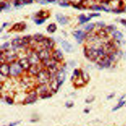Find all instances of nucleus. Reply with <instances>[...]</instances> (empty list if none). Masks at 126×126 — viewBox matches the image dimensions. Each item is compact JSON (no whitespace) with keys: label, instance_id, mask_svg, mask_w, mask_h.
<instances>
[{"label":"nucleus","instance_id":"obj_21","mask_svg":"<svg viewBox=\"0 0 126 126\" xmlns=\"http://www.w3.org/2000/svg\"><path fill=\"white\" fill-rule=\"evenodd\" d=\"M35 94H36V93L35 92L34 93L30 95L28 97H27V98L26 99V102L28 103H32V102H34L36 100Z\"/></svg>","mask_w":126,"mask_h":126},{"label":"nucleus","instance_id":"obj_20","mask_svg":"<svg viewBox=\"0 0 126 126\" xmlns=\"http://www.w3.org/2000/svg\"><path fill=\"white\" fill-rule=\"evenodd\" d=\"M112 35H113V37H114V38H115V39H117V40H120L123 37V35L122 33L118 31H114L112 33Z\"/></svg>","mask_w":126,"mask_h":126},{"label":"nucleus","instance_id":"obj_23","mask_svg":"<svg viewBox=\"0 0 126 126\" xmlns=\"http://www.w3.org/2000/svg\"><path fill=\"white\" fill-rule=\"evenodd\" d=\"M25 25L23 23H20V24H17L16 25H15L13 27V29L15 31H17V30H22L23 29H24V27H25Z\"/></svg>","mask_w":126,"mask_h":126},{"label":"nucleus","instance_id":"obj_5","mask_svg":"<svg viewBox=\"0 0 126 126\" xmlns=\"http://www.w3.org/2000/svg\"><path fill=\"white\" fill-rule=\"evenodd\" d=\"M28 59L31 64H37L39 60V58L38 57L37 53H36L33 52H32L30 53Z\"/></svg>","mask_w":126,"mask_h":126},{"label":"nucleus","instance_id":"obj_29","mask_svg":"<svg viewBox=\"0 0 126 126\" xmlns=\"http://www.w3.org/2000/svg\"><path fill=\"white\" fill-rule=\"evenodd\" d=\"M125 101L120 102L119 103V104H118L116 107H114V108L112 110H113V111H116V110H118V109H119L120 108H121V107L125 104Z\"/></svg>","mask_w":126,"mask_h":126},{"label":"nucleus","instance_id":"obj_38","mask_svg":"<svg viewBox=\"0 0 126 126\" xmlns=\"http://www.w3.org/2000/svg\"><path fill=\"white\" fill-rule=\"evenodd\" d=\"M16 124V123H14V124H11L10 125V126H14Z\"/></svg>","mask_w":126,"mask_h":126},{"label":"nucleus","instance_id":"obj_19","mask_svg":"<svg viewBox=\"0 0 126 126\" xmlns=\"http://www.w3.org/2000/svg\"><path fill=\"white\" fill-rule=\"evenodd\" d=\"M44 38H45L44 36L40 33H36L34 34L33 36V39L37 42H42Z\"/></svg>","mask_w":126,"mask_h":126},{"label":"nucleus","instance_id":"obj_24","mask_svg":"<svg viewBox=\"0 0 126 126\" xmlns=\"http://www.w3.org/2000/svg\"><path fill=\"white\" fill-rule=\"evenodd\" d=\"M26 3H28L27 0H15V5H20Z\"/></svg>","mask_w":126,"mask_h":126},{"label":"nucleus","instance_id":"obj_16","mask_svg":"<svg viewBox=\"0 0 126 126\" xmlns=\"http://www.w3.org/2000/svg\"><path fill=\"white\" fill-rule=\"evenodd\" d=\"M5 57L8 60H11L16 58L17 57V55H16V53L15 52L14 50H12V51L9 50L6 53Z\"/></svg>","mask_w":126,"mask_h":126},{"label":"nucleus","instance_id":"obj_27","mask_svg":"<svg viewBox=\"0 0 126 126\" xmlns=\"http://www.w3.org/2000/svg\"><path fill=\"white\" fill-rule=\"evenodd\" d=\"M116 29V28L114 26H109L106 27V30H105V31L106 32H111V31H114Z\"/></svg>","mask_w":126,"mask_h":126},{"label":"nucleus","instance_id":"obj_33","mask_svg":"<svg viewBox=\"0 0 126 126\" xmlns=\"http://www.w3.org/2000/svg\"><path fill=\"white\" fill-rule=\"evenodd\" d=\"M6 101H7V102L8 103L10 104H12V102H13L12 99H11L10 98H9V97H8V98H6Z\"/></svg>","mask_w":126,"mask_h":126},{"label":"nucleus","instance_id":"obj_3","mask_svg":"<svg viewBox=\"0 0 126 126\" xmlns=\"http://www.w3.org/2000/svg\"><path fill=\"white\" fill-rule=\"evenodd\" d=\"M22 68L19 63H14L10 66V74L13 76H17L22 72Z\"/></svg>","mask_w":126,"mask_h":126},{"label":"nucleus","instance_id":"obj_25","mask_svg":"<svg viewBox=\"0 0 126 126\" xmlns=\"http://www.w3.org/2000/svg\"><path fill=\"white\" fill-rule=\"evenodd\" d=\"M79 19H80V21L81 22V23H84L85 22H86V21H89L90 19V17H89V18H86L84 15H81L79 17Z\"/></svg>","mask_w":126,"mask_h":126},{"label":"nucleus","instance_id":"obj_15","mask_svg":"<svg viewBox=\"0 0 126 126\" xmlns=\"http://www.w3.org/2000/svg\"><path fill=\"white\" fill-rule=\"evenodd\" d=\"M52 58L58 62L61 61L63 59V56L60 51L57 50L53 53Z\"/></svg>","mask_w":126,"mask_h":126},{"label":"nucleus","instance_id":"obj_35","mask_svg":"<svg viewBox=\"0 0 126 126\" xmlns=\"http://www.w3.org/2000/svg\"><path fill=\"white\" fill-rule=\"evenodd\" d=\"M8 46V43H4L2 46H1V48H7V47Z\"/></svg>","mask_w":126,"mask_h":126},{"label":"nucleus","instance_id":"obj_1","mask_svg":"<svg viewBox=\"0 0 126 126\" xmlns=\"http://www.w3.org/2000/svg\"><path fill=\"white\" fill-rule=\"evenodd\" d=\"M50 76V73L49 71L43 70L39 72L37 75V78L41 84H45L49 80Z\"/></svg>","mask_w":126,"mask_h":126},{"label":"nucleus","instance_id":"obj_18","mask_svg":"<svg viewBox=\"0 0 126 126\" xmlns=\"http://www.w3.org/2000/svg\"><path fill=\"white\" fill-rule=\"evenodd\" d=\"M56 18L59 23H60L62 25H64L67 23V20L65 17L61 14L57 15Z\"/></svg>","mask_w":126,"mask_h":126},{"label":"nucleus","instance_id":"obj_17","mask_svg":"<svg viewBox=\"0 0 126 126\" xmlns=\"http://www.w3.org/2000/svg\"><path fill=\"white\" fill-rule=\"evenodd\" d=\"M47 90V88L46 85L45 84H41V85L37 87L36 92L43 94H45Z\"/></svg>","mask_w":126,"mask_h":126},{"label":"nucleus","instance_id":"obj_36","mask_svg":"<svg viewBox=\"0 0 126 126\" xmlns=\"http://www.w3.org/2000/svg\"><path fill=\"white\" fill-rule=\"evenodd\" d=\"M101 2H103V3H109V2L111 0H100Z\"/></svg>","mask_w":126,"mask_h":126},{"label":"nucleus","instance_id":"obj_8","mask_svg":"<svg viewBox=\"0 0 126 126\" xmlns=\"http://www.w3.org/2000/svg\"><path fill=\"white\" fill-rule=\"evenodd\" d=\"M0 71L1 75L7 76L10 73V66L6 63H2L0 65Z\"/></svg>","mask_w":126,"mask_h":126},{"label":"nucleus","instance_id":"obj_4","mask_svg":"<svg viewBox=\"0 0 126 126\" xmlns=\"http://www.w3.org/2000/svg\"><path fill=\"white\" fill-rule=\"evenodd\" d=\"M43 46L46 50H51L54 46V41L48 38H45L43 41L42 42Z\"/></svg>","mask_w":126,"mask_h":126},{"label":"nucleus","instance_id":"obj_28","mask_svg":"<svg viewBox=\"0 0 126 126\" xmlns=\"http://www.w3.org/2000/svg\"><path fill=\"white\" fill-rule=\"evenodd\" d=\"M83 0H69V1L74 5H77L82 2Z\"/></svg>","mask_w":126,"mask_h":126},{"label":"nucleus","instance_id":"obj_7","mask_svg":"<svg viewBox=\"0 0 126 126\" xmlns=\"http://www.w3.org/2000/svg\"><path fill=\"white\" fill-rule=\"evenodd\" d=\"M18 63L21 66L22 69L25 70L29 69L31 66V63L28 58L21 59L20 60H19Z\"/></svg>","mask_w":126,"mask_h":126},{"label":"nucleus","instance_id":"obj_2","mask_svg":"<svg viewBox=\"0 0 126 126\" xmlns=\"http://www.w3.org/2000/svg\"><path fill=\"white\" fill-rule=\"evenodd\" d=\"M85 53L86 57L91 60H95L99 57L97 49L94 47L87 48L85 49Z\"/></svg>","mask_w":126,"mask_h":126},{"label":"nucleus","instance_id":"obj_31","mask_svg":"<svg viewBox=\"0 0 126 126\" xmlns=\"http://www.w3.org/2000/svg\"><path fill=\"white\" fill-rule=\"evenodd\" d=\"M92 8L94 10H101V9H103L102 7H101L100 6H97V5H94L92 7Z\"/></svg>","mask_w":126,"mask_h":126},{"label":"nucleus","instance_id":"obj_9","mask_svg":"<svg viewBox=\"0 0 126 126\" xmlns=\"http://www.w3.org/2000/svg\"><path fill=\"white\" fill-rule=\"evenodd\" d=\"M73 35L75 37V38L80 42H81V41L86 37V34L83 31H75L73 32Z\"/></svg>","mask_w":126,"mask_h":126},{"label":"nucleus","instance_id":"obj_34","mask_svg":"<svg viewBox=\"0 0 126 126\" xmlns=\"http://www.w3.org/2000/svg\"><path fill=\"white\" fill-rule=\"evenodd\" d=\"M121 23L123 25H124V26H125L126 27V20H125V19H122L121 20Z\"/></svg>","mask_w":126,"mask_h":126},{"label":"nucleus","instance_id":"obj_6","mask_svg":"<svg viewBox=\"0 0 126 126\" xmlns=\"http://www.w3.org/2000/svg\"><path fill=\"white\" fill-rule=\"evenodd\" d=\"M38 57L40 60L44 61H45L48 59H49V53L48 51V50H46L45 49H41L37 53Z\"/></svg>","mask_w":126,"mask_h":126},{"label":"nucleus","instance_id":"obj_11","mask_svg":"<svg viewBox=\"0 0 126 126\" xmlns=\"http://www.w3.org/2000/svg\"><path fill=\"white\" fill-rule=\"evenodd\" d=\"M65 78V73L63 70H60L57 75V81L59 85H61L63 82Z\"/></svg>","mask_w":126,"mask_h":126},{"label":"nucleus","instance_id":"obj_32","mask_svg":"<svg viewBox=\"0 0 126 126\" xmlns=\"http://www.w3.org/2000/svg\"><path fill=\"white\" fill-rule=\"evenodd\" d=\"M44 21V19H39V20H36V23L38 24H40L42 23Z\"/></svg>","mask_w":126,"mask_h":126},{"label":"nucleus","instance_id":"obj_12","mask_svg":"<svg viewBox=\"0 0 126 126\" xmlns=\"http://www.w3.org/2000/svg\"><path fill=\"white\" fill-rule=\"evenodd\" d=\"M12 45L13 47L18 48L25 45V43L23 40V38H16L14 39L12 41Z\"/></svg>","mask_w":126,"mask_h":126},{"label":"nucleus","instance_id":"obj_22","mask_svg":"<svg viewBox=\"0 0 126 126\" xmlns=\"http://www.w3.org/2000/svg\"><path fill=\"white\" fill-rule=\"evenodd\" d=\"M56 29H57L56 25L55 24H51L48 26L47 28V31L48 32L50 33H52L55 32Z\"/></svg>","mask_w":126,"mask_h":126},{"label":"nucleus","instance_id":"obj_13","mask_svg":"<svg viewBox=\"0 0 126 126\" xmlns=\"http://www.w3.org/2000/svg\"><path fill=\"white\" fill-rule=\"evenodd\" d=\"M62 47L64 50L67 52H71L73 50V47L71 44H70L68 42L63 40L61 42Z\"/></svg>","mask_w":126,"mask_h":126},{"label":"nucleus","instance_id":"obj_37","mask_svg":"<svg viewBox=\"0 0 126 126\" xmlns=\"http://www.w3.org/2000/svg\"><path fill=\"white\" fill-rule=\"evenodd\" d=\"M48 2H54V1H56L57 0H47Z\"/></svg>","mask_w":126,"mask_h":126},{"label":"nucleus","instance_id":"obj_30","mask_svg":"<svg viewBox=\"0 0 126 126\" xmlns=\"http://www.w3.org/2000/svg\"><path fill=\"white\" fill-rule=\"evenodd\" d=\"M47 13L46 12L41 11V12H39V13L37 14V15L39 17H42V18H45V17L47 16Z\"/></svg>","mask_w":126,"mask_h":126},{"label":"nucleus","instance_id":"obj_14","mask_svg":"<svg viewBox=\"0 0 126 126\" xmlns=\"http://www.w3.org/2000/svg\"><path fill=\"white\" fill-rule=\"evenodd\" d=\"M29 70L30 72L33 75H37L40 71L39 66L37 64H31Z\"/></svg>","mask_w":126,"mask_h":126},{"label":"nucleus","instance_id":"obj_26","mask_svg":"<svg viewBox=\"0 0 126 126\" xmlns=\"http://www.w3.org/2000/svg\"><path fill=\"white\" fill-rule=\"evenodd\" d=\"M94 25L93 23H90L86 26L85 30L88 31H91L94 28Z\"/></svg>","mask_w":126,"mask_h":126},{"label":"nucleus","instance_id":"obj_10","mask_svg":"<svg viewBox=\"0 0 126 126\" xmlns=\"http://www.w3.org/2000/svg\"><path fill=\"white\" fill-rule=\"evenodd\" d=\"M44 63V64L47 66L49 68L53 67L55 66H56V63L57 61H56L55 60H54L53 58L52 59H48L45 61H43Z\"/></svg>","mask_w":126,"mask_h":126}]
</instances>
